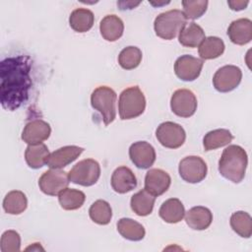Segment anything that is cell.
I'll return each instance as SVG.
<instances>
[{"mask_svg": "<svg viewBox=\"0 0 252 252\" xmlns=\"http://www.w3.org/2000/svg\"><path fill=\"white\" fill-rule=\"evenodd\" d=\"M32 59L28 55L7 57L0 63V101L4 109L14 111L24 105L32 87Z\"/></svg>", "mask_w": 252, "mask_h": 252, "instance_id": "obj_1", "label": "cell"}, {"mask_svg": "<svg viewBox=\"0 0 252 252\" xmlns=\"http://www.w3.org/2000/svg\"><path fill=\"white\" fill-rule=\"evenodd\" d=\"M248 163V157L243 148L237 145H230L225 148L219 160V171L222 177L239 183L245 176Z\"/></svg>", "mask_w": 252, "mask_h": 252, "instance_id": "obj_2", "label": "cell"}, {"mask_svg": "<svg viewBox=\"0 0 252 252\" xmlns=\"http://www.w3.org/2000/svg\"><path fill=\"white\" fill-rule=\"evenodd\" d=\"M186 21L187 19L183 12L178 9L160 13L154 22L156 34L162 39L170 40L181 32L187 24Z\"/></svg>", "mask_w": 252, "mask_h": 252, "instance_id": "obj_3", "label": "cell"}, {"mask_svg": "<svg viewBox=\"0 0 252 252\" xmlns=\"http://www.w3.org/2000/svg\"><path fill=\"white\" fill-rule=\"evenodd\" d=\"M146 108V98L138 86L125 89L119 95L118 110L122 120L140 116Z\"/></svg>", "mask_w": 252, "mask_h": 252, "instance_id": "obj_4", "label": "cell"}, {"mask_svg": "<svg viewBox=\"0 0 252 252\" xmlns=\"http://www.w3.org/2000/svg\"><path fill=\"white\" fill-rule=\"evenodd\" d=\"M116 93L106 86H100L92 93L91 104L100 113L105 125L113 122L116 117Z\"/></svg>", "mask_w": 252, "mask_h": 252, "instance_id": "obj_5", "label": "cell"}, {"mask_svg": "<svg viewBox=\"0 0 252 252\" xmlns=\"http://www.w3.org/2000/svg\"><path fill=\"white\" fill-rule=\"evenodd\" d=\"M69 180L82 186H92L100 176L99 163L93 158H86L76 163L68 173Z\"/></svg>", "mask_w": 252, "mask_h": 252, "instance_id": "obj_6", "label": "cell"}, {"mask_svg": "<svg viewBox=\"0 0 252 252\" xmlns=\"http://www.w3.org/2000/svg\"><path fill=\"white\" fill-rule=\"evenodd\" d=\"M178 171L180 177L188 183H199L207 175L205 160L197 156H188L180 160Z\"/></svg>", "mask_w": 252, "mask_h": 252, "instance_id": "obj_7", "label": "cell"}, {"mask_svg": "<svg viewBox=\"0 0 252 252\" xmlns=\"http://www.w3.org/2000/svg\"><path fill=\"white\" fill-rule=\"evenodd\" d=\"M158 141L165 148L177 149L181 147L186 139V133L182 126L177 123L166 121L158 127L156 131Z\"/></svg>", "mask_w": 252, "mask_h": 252, "instance_id": "obj_8", "label": "cell"}, {"mask_svg": "<svg viewBox=\"0 0 252 252\" xmlns=\"http://www.w3.org/2000/svg\"><path fill=\"white\" fill-rule=\"evenodd\" d=\"M69 175L66 171L61 169L51 168L39 177V189L46 195L56 196L69 185Z\"/></svg>", "mask_w": 252, "mask_h": 252, "instance_id": "obj_9", "label": "cell"}, {"mask_svg": "<svg viewBox=\"0 0 252 252\" xmlns=\"http://www.w3.org/2000/svg\"><path fill=\"white\" fill-rule=\"evenodd\" d=\"M242 79V72L239 67L225 65L220 68L213 77L215 89L220 93H228L238 87Z\"/></svg>", "mask_w": 252, "mask_h": 252, "instance_id": "obj_10", "label": "cell"}, {"mask_svg": "<svg viewBox=\"0 0 252 252\" xmlns=\"http://www.w3.org/2000/svg\"><path fill=\"white\" fill-rule=\"evenodd\" d=\"M170 107L172 112L177 116L188 118L192 116L197 109V98L190 90L179 89L171 95Z\"/></svg>", "mask_w": 252, "mask_h": 252, "instance_id": "obj_11", "label": "cell"}, {"mask_svg": "<svg viewBox=\"0 0 252 252\" xmlns=\"http://www.w3.org/2000/svg\"><path fill=\"white\" fill-rule=\"evenodd\" d=\"M204 62L192 55H182L174 63V73L182 81L191 82L196 80L202 71Z\"/></svg>", "mask_w": 252, "mask_h": 252, "instance_id": "obj_12", "label": "cell"}, {"mask_svg": "<svg viewBox=\"0 0 252 252\" xmlns=\"http://www.w3.org/2000/svg\"><path fill=\"white\" fill-rule=\"evenodd\" d=\"M129 157L131 161L138 168L147 169L150 168L156 160V151L150 143L139 141L130 146Z\"/></svg>", "mask_w": 252, "mask_h": 252, "instance_id": "obj_13", "label": "cell"}, {"mask_svg": "<svg viewBox=\"0 0 252 252\" xmlns=\"http://www.w3.org/2000/svg\"><path fill=\"white\" fill-rule=\"evenodd\" d=\"M51 134L50 125L42 119H33L28 122L22 133V140L29 145L42 143Z\"/></svg>", "mask_w": 252, "mask_h": 252, "instance_id": "obj_14", "label": "cell"}, {"mask_svg": "<svg viewBox=\"0 0 252 252\" xmlns=\"http://www.w3.org/2000/svg\"><path fill=\"white\" fill-rule=\"evenodd\" d=\"M171 183L169 174L159 168L150 169L145 176V189L154 196L162 195Z\"/></svg>", "mask_w": 252, "mask_h": 252, "instance_id": "obj_15", "label": "cell"}, {"mask_svg": "<svg viewBox=\"0 0 252 252\" xmlns=\"http://www.w3.org/2000/svg\"><path fill=\"white\" fill-rule=\"evenodd\" d=\"M84 149L78 146H65L53 153L47 158L46 164L50 168L60 169L73 162L83 153Z\"/></svg>", "mask_w": 252, "mask_h": 252, "instance_id": "obj_16", "label": "cell"}, {"mask_svg": "<svg viewBox=\"0 0 252 252\" xmlns=\"http://www.w3.org/2000/svg\"><path fill=\"white\" fill-rule=\"evenodd\" d=\"M110 182L112 189L119 194L130 192L137 186V178L127 166L117 167L112 173Z\"/></svg>", "mask_w": 252, "mask_h": 252, "instance_id": "obj_17", "label": "cell"}, {"mask_svg": "<svg viewBox=\"0 0 252 252\" xmlns=\"http://www.w3.org/2000/svg\"><path fill=\"white\" fill-rule=\"evenodd\" d=\"M227 35L231 42L237 45H244L252 39V22L249 19L241 18L233 21L228 29Z\"/></svg>", "mask_w": 252, "mask_h": 252, "instance_id": "obj_18", "label": "cell"}, {"mask_svg": "<svg viewBox=\"0 0 252 252\" xmlns=\"http://www.w3.org/2000/svg\"><path fill=\"white\" fill-rule=\"evenodd\" d=\"M213 220L212 212L203 206L191 208L185 215L186 223L195 230H204L208 228Z\"/></svg>", "mask_w": 252, "mask_h": 252, "instance_id": "obj_19", "label": "cell"}, {"mask_svg": "<svg viewBox=\"0 0 252 252\" xmlns=\"http://www.w3.org/2000/svg\"><path fill=\"white\" fill-rule=\"evenodd\" d=\"M101 36L107 41H115L119 39L124 32V24L122 20L115 15L105 16L99 24Z\"/></svg>", "mask_w": 252, "mask_h": 252, "instance_id": "obj_20", "label": "cell"}, {"mask_svg": "<svg viewBox=\"0 0 252 252\" xmlns=\"http://www.w3.org/2000/svg\"><path fill=\"white\" fill-rule=\"evenodd\" d=\"M158 215L165 222L177 223L184 218L185 209L179 199L170 198L162 203Z\"/></svg>", "mask_w": 252, "mask_h": 252, "instance_id": "obj_21", "label": "cell"}, {"mask_svg": "<svg viewBox=\"0 0 252 252\" xmlns=\"http://www.w3.org/2000/svg\"><path fill=\"white\" fill-rule=\"evenodd\" d=\"M205 38L204 30L194 22L186 24L178 35L179 43L191 48L199 46Z\"/></svg>", "mask_w": 252, "mask_h": 252, "instance_id": "obj_22", "label": "cell"}, {"mask_svg": "<svg viewBox=\"0 0 252 252\" xmlns=\"http://www.w3.org/2000/svg\"><path fill=\"white\" fill-rule=\"evenodd\" d=\"M155 201L156 196L149 193L146 189H143L131 197L130 205L132 211L136 215L146 217L153 212Z\"/></svg>", "mask_w": 252, "mask_h": 252, "instance_id": "obj_23", "label": "cell"}, {"mask_svg": "<svg viewBox=\"0 0 252 252\" xmlns=\"http://www.w3.org/2000/svg\"><path fill=\"white\" fill-rule=\"evenodd\" d=\"M94 16L93 12L85 8L75 9L69 17L70 27L77 32H86L90 31L94 26Z\"/></svg>", "mask_w": 252, "mask_h": 252, "instance_id": "obj_24", "label": "cell"}, {"mask_svg": "<svg viewBox=\"0 0 252 252\" xmlns=\"http://www.w3.org/2000/svg\"><path fill=\"white\" fill-rule=\"evenodd\" d=\"M49 155L48 148L42 143L29 145L25 152V159L31 168L37 169L46 164Z\"/></svg>", "mask_w": 252, "mask_h": 252, "instance_id": "obj_25", "label": "cell"}, {"mask_svg": "<svg viewBox=\"0 0 252 252\" xmlns=\"http://www.w3.org/2000/svg\"><path fill=\"white\" fill-rule=\"evenodd\" d=\"M117 230L124 238L131 241L142 240L146 234L144 226L129 218H123L118 220Z\"/></svg>", "mask_w": 252, "mask_h": 252, "instance_id": "obj_26", "label": "cell"}, {"mask_svg": "<svg viewBox=\"0 0 252 252\" xmlns=\"http://www.w3.org/2000/svg\"><path fill=\"white\" fill-rule=\"evenodd\" d=\"M224 43L218 36L206 37L199 45V55L202 59L210 60L220 57L224 51Z\"/></svg>", "mask_w": 252, "mask_h": 252, "instance_id": "obj_27", "label": "cell"}, {"mask_svg": "<svg viewBox=\"0 0 252 252\" xmlns=\"http://www.w3.org/2000/svg\"><path fill=\"white\" fill-rule=\"evenodd\" d=\"M232 140L233 136L227 129H216L205 135L203 145L205 151H212L228 145Z\"/></svg>", "mask_w": 252, "mask_h": 252, "instance_id": "obj_28", "label": "cell"}, {"mask_svg": "<svg viewBox=\"0 0 252 252\" xmlns=\"http://www.w3.org/2000/svg\"><path fill=\"white\" fill-rule=\"evenodd\" d=\"M28 206V199L26 195L19 190L10 191L3 200V209L7 214L20 215Z\"/></svg>", "mask_w": 252, "mask_h": 252, "instance_id": "obj_29", "label": "cell"}, {"mask_svg": "<svg viewBox=\"0 0 252 252\" xmlns=\"http://www.w3.org/2000/svg\"><path fill=\"white\" fill-rule=\"evenodd\" d=\"M85 200V193L77 189L66 188L58 194V201L60 206L67 211H73L81 208Z\"/></svg>", "mask_w": 252, "mask_h": 252, "instance_id": "obj_30", "label": "cell"}, {"mask_svg": "<svg viewBox=\"0 0 252 252\" xmlns=\"http://www.w3.org/2000/svg\"><path fill=\"white\" fill-rule=\"evenodd\" d=\"M230 226L241 237L249 238L252 234V219L246 212L233 213L230 217Z\"/></svg>", "mask_w": 252, "mask_h": 252, "instance_id": "obj_31", "label": "cell"}, {"mask_svg": "<svg viewBox=\"0 0 252 252\" xmlns=\"http://www.w3.org/2000/svg\"><path fill=\"white\" fill-rule=\"evenodd\" d=\"M91 220L101 225H105L110 222L112 218V210L110 205L104 200H97L91 206L89 210Z\"/></svg>", "mask_w": 252, "mask_h": 252, "instance_id": "obj_32", "label": "cell"}, {"mask_svg": "<svg viewBox=\"0 0 252 252\" xmlns=\"http://www.w3.org/2000/svg\"><path fill=\"white\" fill-rule=\"evenodd\" d=\"M142 60V51L136 46H127L118 55V63L125 70H132L139 66Z\"/></svg>", "mask_w": 252, "mask_h": 252, "instance_id": "obj_33", "label": "cell"}, {"mask_svg": "<svg viewBox=\"0 0 252 252\" xmlns=\"http://www.w3.org/2000/svg\"><path fill=\"white\" fill-rule=\"evenodd\" d=\"M209 2L207 0H184L182 1L183 14L186 19L196 20L207 11Z\"/></svg>", "mask_w": 252, "mask_h": 252, "instance_id": "obj_34", "label": "cell"}, {"mask_svg": "<svg viewBox=\"0 0 252 252\" xmlns=\"http://www.w3.org/2000/svg\"><path fill=\"white\" fill-rule=\"evenodd\" d=\"M0 248L2 252H19L21 249V237L15 230H7L1 236Z\"/></svg>", "mask_w": 252, "mask_h": 252, "instance_id": "obj_35", "label": "cell"}, {"mask_svg": "<svg viewBox=\"0 0 252 252\" xmlns=\"http://www.w3.org/2000/svg\"><path fill=\"white\" fill-rule=\"evenodd\" d=\"M227 4L230 7V9L233 11H241L247 7V5L249 4V1H247V0H245V1H243V0L228 1Z\"/></svg>", "mask_w": 252, "mask_h": 252, "instance_id": "obj_36", "label": "cell"}, {"mask_svg": "<svg viewBox=\"0 0 252 252\" xmlns=\"http://www.w3.org/2000/svg\"><path fill=\"white\" fill-rule=\"evenodd\" d=\"M140 3L141 2H136V3H134V2H118L117 5L120 7L121 10H126V7H128L127 9H133L136 6H138Z\"/></svg>", "mask_w": 252, "mask_h": 252, "instance_id": "obj_37", "label": "cell"}, {"mask_svg": "<svg viewBox=\"0 0 252 252\" xmlns=\"http://www.w3.org/2000/svg\"><path fill=\"white\" fill-rule=\"evenodd\" d=\"M26 250H35V251H39V250H42V251H44V249L40 246V243H33L32 245H31L30 247H28V248H26Z\"/></svg>", "mask_w": 252, "mask_h": 252, "instance_id": "obj_38", "label": "cell"}]
</instances>
